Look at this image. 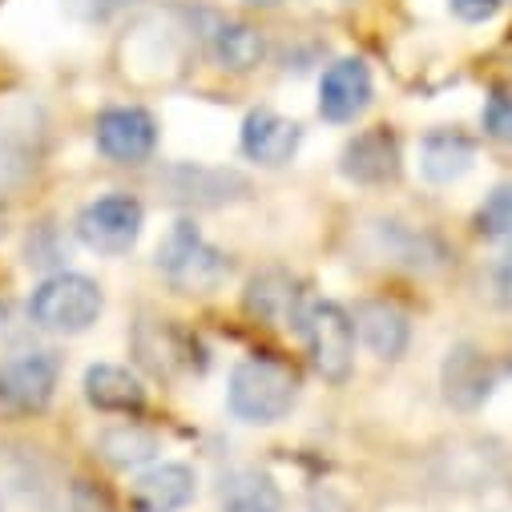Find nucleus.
<instances>
[{"label": "nucleus", "instance_id": "obj_1", "mask_svg": "<svg viewBox=\"0 0 512 512\" xmlns=\"http://www.w3.org/2000/svg\"><path fill=\"white\" fill-rule=\"evenodd\" d=\"M158 271L162 279L182 291V295H206V291H218L230 275V259L226 254L190 222H174L166 230V238L158 242Z\"/></svg>", "mask_w": 512, "mask_h": 512}, {"label": "nucleus", "instance_id": "obj_2", "mask_svg": "<svg viewBox=\"0 0 512 512\" xmlns=\"http://www.w3.org/2000/svg\"><path fill=\"white\" fill-rule=\"evenodd\" d=\"M299 400V379L275 359H242L230 371L226 404L242 424H279Z\"/></svg>", "mask_w": 512, "mask_h": 512}, {"label": "nucleus", "instance_id": "obj_3", "mask_svg": "<svg viewBox=\"0 0 512 512\" xmlns=\"http://www.w3.org/2000/svg\"><path fill=\"white\" fill-rule=\"evenodd\" d=\"M105 295L89 275H73V271H57L49 275L33 299H29V315L37 327L57 331V335H81L101 319Z\"/></svg>", "mask_w": 512, "mask_h": 512}, {"label": "nucleus", "instance_id": "obj_4", "mask_svg": "<svg viewBox=\"0 0 512 512\" xmlns=\"http://www.w3.org/2000/svg\"><path fill=\"white\" fill-rule=\"evenodd\" d=\"M311 363L327 383H347L355 367V319L331 299H311L299 323Z\"/></svg>", "mask_w": 512, "mask_h": 512}, {"label": "nucleus", "instance_id": "obj_5", "mask_svg": "<svg viewBox=\"0 0 512 512\" xmlns=\"http://www.w3.org/2000/svg\"><path fill=\"white\" fill-rule=\"evenodd\" d=\"M61 383V355L49 347H29L0 363V408L13 416H37L53 404Z\"/></svg>", "mask_w": 512, "mask_h": 512}, {"label": "nucleus", "instance_id": "obj_6", "mask_svg": "<svg viewBox=\"0 0 512 512\" xmlns=\"http://www.w3.org/2000/svg\"><path fill=\"white\" fill-rule=\"evenodd\" d=\"M142 226H146V210L134 194H105L89 202L73 222L77 242L89 246L93 254H109V259L134 250L142 238Z\"/></svg>", "mask_w": 512, "mask_h": 512}, {"label": "nucleus", "instance_id": "obj_7", "mask_svg": "<svg viewBox=\"0 0 512 512\" xmlns=\"http://www.w3.org/2000/svg\"><path fill=\"white\" fill-rule=\"evenodd\" d=\"M134 355L158 379H182L206 367V347L174 319H142L134 327Z\"/></svg>", "mask_w": 512, "mask_h": 512}, {"label": "nucleus", "instance_id": "obj_8", "mask_svg": "<svg viewBox=\"0 0 512 512\" xmlns=\"http://www.w3.org/2000/svg\"><path fill=\"white\" fill-rule=\"evenodd\" d=\"M93 142L117 166H142L158 150V121L142 105H109L93 117Z\"/></svg>", "mask_w": 512, "mask_h": 512}, {"label": "nucleus", "instance_id": "obj_9", "mask_svg": "<svg viewBox=\"0 0 512 512\" xmlns=\"http://www.w3.org/2000/svg\"><path fill=\"white\" fill-rule=\"evenodd\" d=\"M500 379H504V367L476 343H456L440 371L444 400L460 412H476L480 404H488L492 392L500 388Z\"/></svg>", "mask_w": 512, "mask_h": 512}, {"label": "nucleus", "instance_id": "obj_10", "mask_svg": "<svg viewBox=\"0 0 512 512\" xmlns=\"http://www.w3.org/2000/svg\"><path fill=\"white\" fill-rule=\"evenodd\" d=\"M375 101V77L363 57H339L319 77V117L331 125H351Z\"/></svg>", "mask_w": 512, "mask_h": 512}, {"label": "nucleus", "instance_id": "obj_11", "mask_svg": "<svg viewBox=\"0 0 512 512\" xmlns=\"http://www.w3.org/2000/svg\"><path fill=\"white\" fill-rule=\"evenodd\" d=\"M339 174L355 186H388L400 178V138L388 125H371L339 150Z\"/></svg>", "mask_w": 512, "mask_h": 512}, {"label": "nucleus", "instance_id": "obj_12", "mask_svg": "<svg viewBox=\"0 0 512 512\" xmlns=\"http://www.w3.org/2000/svg\"><path fill=\"white\" fill-rule=\"evenodd\" d=\"M238 146L254 166L279 170V166L295 162V154L303 146V125L283 117V113H275V109H250L246 121H242Z\"/></svg>", "mask_w": 512, "mask_h": 512}, {"label": "nucleus", "instance_id": "obj_13", "mask_svg": "<svg viewBox=\"0 0 512 512\" xmlns=\"http://www.w3.org/2000/svg\"><path fill=\"white\" fill-rule=\"evenodd\" d=\"M206 49L214 57L218 69L226 73H250L267 61V33L250 21H234V17H210L206 29Z\"/></svg>", "mask_w": 512, "mask_h": 512}, {"label": "nucleus", "instance_id": "obj_14", "mask_svg": "<svg viewBox=\"0 0 512 512\" xmlns=\"http://www.w3.org/2000/svg\"><path fill=\"white\" fill-rule=\"evenodd\" d=\"M307 303V291H299L287 271H263L246 283V311L271 327H299Z\"/></svg>", "mask_w": 512, "mask_h": 512}, {"label": "nucleus", "instance_id": "obj_15", "mask_svg": "<svg viewBox=\"0 0 512 512\" xmlns=\"http://www.w3.org/2000/svg\"><path fill=\"white\" fill-rule=\"evenodd\" d=\"M198 492V476L186 464H154L130 488L134 512H182Z\"/></svg>", "mask_w": 512, "mask_h": 512}, {"label": "nucleus", "instance_id": "obj_16", "mask_svg": "<svg viewBox=\"0 0 512 512\" xmlns=\"http://www.w3.org/2000/svg\"><path fill=\"white\" fill-rule=\"evenodd\" d=\"M355 331L359 339L367 343V351L375 359H400L408 351V339H412V323H408V311L388 303V299H367L355 307Z\"/></svg>", "mask_w": 512, "mask_h": 512}, {"label": "nucleus", "instance_id": "obj_17", "mask_svg": "<svg viewBox=\"0 0 512 512\" xmlns=\"http://www.w3.org/2000/svg\"><path fill=\"white\" fill-rule=\"evenodd\" d=\"M85 400L105 416H138L146 408V388L130 367L117 363H93L85 371Z\"/></svg>", "mask_w": 512, "mask_h": 512}, {"label": "nucleus", "instance_id": "obj_18", "mask_svg": "<svg viewBox=\"0 0 512 512\" xmlns=\"http://www.w3.org/2000/svg\"><path fill=\"white\" fill-rule=\"evenodd\" d=\"M476 166V142L460 130H432L420 142V174L432 186H452Z\"/></svg>", "mask_w": 512, "mask_h": 512}, {"label": "nucleus", "instance_id": "obj_19", "mask_svg": "<svg viewBox=\"0 0 512 512\" xmlns=\"http://www.w3.org/2000/svg\"><path fill=\"white\" fill-rule=\"evenodd\" d=\"M218 512H283V492L259 468H230L218 480Z\"/></svg>", "mask_w": 512, "mask_h": 512}, {"label": "nucleus", "instance_id": "obj_20", "mask_svg": "<svg viewBox=\"0 0 512 512\" xmlns=\"http://www.w3.org/2000/svg\"><path fill=\"white\" fill-rule=\"evenodd\" d=\"M170 186L174 202H194V206H222L238 194H246V182L226 170H198V166H174L162 174Z\"/></svg>", "mask_w": 512, "mask_h": 512}, {"label": "nucleus", "instance_id": "obj_21", "mask_svg": "<svg viewBox=\"0 0 512 512\" xmlns=\"http://www.w3.org/2000/svg\"><path fill=\"white\" fill-rule=\"evenodd\" d=\"M97 452H101L105 464L130 472V468L150 464V460L162 452V444H158V436H154L150 428L125 420V424H113V428H105V432L97 436Z\"/></svg>", "mask_w": 512, "mask_h": 512}, {"label": "nucleus", "instance_id": "obj_22", "mask_svg": "<svg viewBox=\"0 0 512 512\" xmlns=\"http://www.w3.org/2000/svg\"><path fill=\"white\" fill-rule=\"evenodd\" d=\"M383 250H388L396 263L412 267V271H432V267L444 263V246L432 234L408 230L400 222H383Z\"/></svg>", "mask_w": 512, "mask_h": 512}, {"label": "nucleus", "instance_id": "obj_23", "mask_svg": "<svg viewBox=\"0 0 512 512\" xmlns=\"http://www.w3.org/2000/svg\"><path fill=\"white\" fill-rule=\"evenodd\" d=\"M476 234L488 242H508L512 246V182H500L484 206L476 210Z\"/></svg>", "mask_w": 512, "mask_h": 512}, {"label": "nucleus", "instance_id": "obj_24", "mask_svg": "<svg viewBox=\"0 0 512 512\" xmlns=\"http://www.w3.org/2000/svg\"><path fill=\"white\" fill-rule=\"evenodd\" d=\"M25 130L29 125H9V117L0 121V186L17 182L33 166V150H29Z\"/></svg>", "mask_w": 512, "mask_h": 512}, {"label": "nucleus", "instance_id": "obj_25", "mask_svg": "<svg viewBox=\"0 0 512 512\" xmlns=\"http://www.w3.org/2000/svg\"><path fill=\"white\" fill-rule=\"evenodd\" d=\"M484 134L496 142H512V89H496L480 109Z\"/></svg>", "mask_w": 512, "mask_h": 512}, {"label": "nucleus", "instance_id": "obj_26", "mask_svg": "<svg viewBox=\"0 0 512 512\" xmlns=\"http://www.w3.org/2000/svg\"><path fill=\"white\" fill-rule=\"evenodd\" d=\"M69 512H121V508H117V500H113V492L105 484L77 476L69 484Z\"/></svg>", "mask_w": 512, "mask_h": 512}, {"label": "nucleus", "instance_id": "obj_27", "mask_svg": "<svg viewBox=\"0 0 512 512\" xmlns=\"http://www.w3.org/2000/svg\"><path fill=\"white\" fill-rule=\"evenodd\" d=\"M69 13L81 21V25H105L121 13H130L138 5H146V0H65Z\"/></svg>", "mask_w": 512, "mask_h": 512}, {"label": "nucleus", "instance_id": "obj_28", "mask_svg": "<svg viewBox=\"0 0 512 512\" xmlns=\"http://www.w3.org/2000/svg\"><path fill=\"white\" fill-rule=\"evenodd\" d=\"M504 9V0H448V13L464 25H488Z\"/></svg>", "mask_w": 512, "mask_h": 512}, {"label": "nucleus", "instance_id": "obj_29", "mask_svg": "<svg viewBox=\"0 0 512 512\" xmlns=\"http://www.w3.org/2000/svg\"><path fill=\"white\" fill-rule=\"evenodd\" d=\"M488 287H492L496 307L512 311V250L504 254V259H496V267H492V275H488Z\"/></svg>", "mask_w": 512, "mask_h": 512}, {"label": "nucleus", "instance_id": "obj_30", "mask_svg": "<svg viewBox=\"0 0 512 512\" xmlns=\"http://www.w3.org/2000/svg\"><path fill=\"white\" fill-rule=\"evenodd\" d=\"M311 512H351L335 492H315L311 496Z\"/></svg>", "mask_w": 512, "mask_h": 512}, {"label": "nucleus", "instance_id": "obj_31", "mask_svg": "<svg viewBox=\"0 0 512 512\" xmlns=\"http://www.w3.org/2000/svg\"><path fill=\"white\" fill-rule=\"evenodd\" d=\"M246 5H254V9H271V5H279V0H246Z\"/></svg>", "mask_w": 512, "mask_h": 512}, {"label": "nucleus", "instance_id": "obj_32", "mask_svg": "<svg viewBox=\"0 0 512 512\" xmlns=\"http://www.w3.org/2000/svg\"><path fill=\"white\" fill-rule=\"evenodd\" d=\"M0 512H5V508H0Z\"/></svg>", "mask_w": 512, "mask_h": 512}]
</instances>
